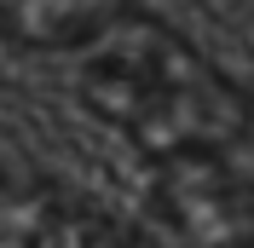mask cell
<instances>
[{
	"label": "cell",
	"mask_w": 254,
	"mask_h": 248,
	"mask_svg": "<svg viewBox=\"0 0 254 248\" xmlns=\"http://www.w3.org/2000/svg\"><path fill=\"white\" fill-rule=\"evenodd\" d=\"M144 219L156 248H254V179L231 150L156 156Z\"/></svg>",
	"instance_id": "2"
},
{
	"label": "cell",
	"mask_w": 254,
	"mask_h": 248,
	"mask_svg": "<svg viewBox=\"0 0 254 248\" xmlns=\"http://www.w3.org/2000/svg\"><path fill=\"white\" fill-rule=\"evenodd\" d=\"M81 98L144 162L179 150H231L254 127V98L179 29L144 12H122L93 35Z\"/></svg>",
	"instance_id": "1"
}]
</instances>
